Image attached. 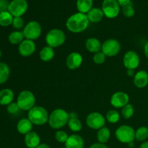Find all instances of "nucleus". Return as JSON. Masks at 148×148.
<instances>
[{
	"label": "nucleus",
	"instance_id": "nucleus-47",
	"mask_svg": "<svg viewBox=\"0 0 148 148\" xmlns=\"http://www.w3.org/2000/svg\"><path fill=\"white\" fill-rule=\"evenodd\" d=\"M1 49H0V59H1Z\"/></svg>",
	"mask_w": 148,
	"mask_h": 148
},
{
	"label": "nucleus",
	"instance_id": "nucleus-50",
	"mask_svg": "<svg viewBox=\"0 0 148 148\" xmlns=\"http://www.w3.org/2000/svg\"><path fill=\"white\" fill-rule=\"evenodd\" d=\"M27 148H30V147H27Z\"/></svg>",
	"mask_w": 148,
	"mask_h": 148
},
{
	"label": "nucleus",
	"instance_id": "nucleus-21",
	"mask_svg": "<svg viewBox=\"0 0 148 148\" xmlns=\"http://www.w3.org/2000/svg\"><path fill=\"white\" fill-rule=\"evenodd\" d=\"M33 128V123L28 119H22L17 124V130L20 134H27L30 132Z\"/></svg>",
	"mask_w": 148,
	"mask_h": 148
},
{
	"label": "nucleus",
	"instance_id": "nucleus-41",
	"mask_svg": "<svg viewBox=\"0 0 148 148\" xmlns=\"http://www.w3.org/2000/svg\"><path fill=\"white\" fill-rule=\"evenodd\" d=\"M127 75L129 77H134L135 75V72H134V69H127Z\"/></svg>",
	"mask_w": 148,
	"mask_h": 148
},
{
	"label": "nucleus",
	"instance_id": "nucleus-42",
	"mask_svg": "<svg viewBox=\"0 0 148 148\" xmlns=\"http://www.w3.org/2000/svg\"><path fill=\"white\" fill-rule=\"evenodd\" d=\"M144 52L145 56L148 59V41L145 43V45L144 46Z\"/></svg>",
	"mask_w": 148,
	"mask_h": 148
},
{
	"label": "nucleus",
	"instance_id": "nucleus-39",
	"mask_svg": "<svg viewBox=\"0 0 148 148\" xmlns=\"http://www.w3.org/2000/svg\"><path fill=\"white\" fill-rule=\"evenodd\" d=\"M90 148H108V146L106 145L105 144H103V143H94L90 147Z\"/></svg>",
	"mask_w": 148,
	"mask_h": 148
},
{
	"label": "nucleus",
	"instance_id": "nucleus-28",
	"mask_svg": "<svg viewBox=\"0 0 148 148\" xmlns=\"http://www.w3.org/2000/svg\"><path fill=\"white\" fill-rule=\"evenodd\" d=\"M13 17L9 11L0 12V25L2 27H7L12 24Z\"/></svg>",
	"mask_w": 148,
	"mask_h": 148
},
{
	"label": "nucleus",
	"instance_id": "nucleus-19",
	"mask_svg": "<svg viewBox=\"0 0 148 148\" xmlns=\"http://www.w3.org/2000/svg\"><path fill=\"white\" fill-rule=\"evenodd\" d=\"M85 47L89 52L95 53L101 51L102 43L96 38H89L85 42Z\"/></svg>",
	"mask_w": 148,
	"mask_h": 148
},
{
	"label": "nucleus",
	"instance_id": "nucleus-44",
	"mask_svg": "<svg viewBox=\"0 0 148 148\" xmlns=\"http://www.w3.org/2000/svg\"><path fill=\"white\" fill-rule=\"evenodd\" d=\"M69 119H72V118H78V115L75 112H72L70 114H69Z\"/></svg>",
	"mask_w": 148,
	"mask_h": 148
},
{
	"label": "nucleus",
	"instance_id": "nucleus-32",
	"mask_svg": "<svg viewBox=\"0 0 148 148\" xmlns=\"http://www.w3.org/2000/svg\"><path fill=\"white\" fill-rule=\"evenodd\" d=\"M134 107H133V106L130 103H128L127 105H126L125 106L123 107L122 110H121L122 116L124 117V119H129L131 118V117L134 115Z\"/></svg>",
	"mask_w": 148,
	"mask_h": 148
},
{
	"label": "nucleus",
	"instance_id": "nucleus-48",
	"mask_svg": "<svg viewBox=\"0 0 148 148\" xmlns=\"http://www.w3.org/2000/svg\"><path fill=\"white\" fill-rule=\"evenodd\" d=\"M61 148H66V147H61Z\"/></svg>",
	"mask_w": 148,
	"mask_h": 148
},
{
	"label": "nucleus",
	"instance_id": "nucleus-49",
	"mask_svg": "<svg viewBox=\"0 0 148 148\" xmlns=\"http://www.w3.org/2000/svg\"><path fill=\"white\" fill-rule=\"evenodd\" d=\"M130 148H134V147H130Z\"/></svg>",
	"mask_w": 148,
	"mask_h": 148
},
{
	"label": "nucleus",
	"instance_id": "nucleus-45",
	"mask_svg": "<svg viewBox=\"0 0 148 148\" xmlns=\"http://www.w3.org/2000/svg\"><path fill=\"white\" fill-rule=\"evenodd\" d=\"M140 148H148V142H144V143L140 145Z\"/></svg>",
	"mask_w": 148,
	"mask_h": 148
},
{
	"label": "nucleus",
	"instance_id": "nucleus-23",
	"mask_svg": "<svg viewBox=\"0 0 148 148\" xmlns=\"http://www.w3.org/2000/svg\"><path fill=\"white\" fill-rule=\"evenodd\" d=\"M39 55H40V59L43 62H50L53 59L55 56L54 50H53V48L50 47L49 46H45L40 50Z\"/></svg>",
	"mask_w": 148,
	"mask_h": 148
},
{
	"label": "nucleus",
	"instance_id": "nucleus-43",
	"mask_svg": "<svg viewBox=\"0 0 148 148\" xmlns=\"http://www.w3.org/2000/svg\"><path fill=\"white\" fill-rule=\"evenodd\" d=\"M36 148H51L50 146L48 145L47 144H45V143H43V144H40Z\"/></svg>",
	"mask_w": 148,
	"mask_h": 148
},
{
	"label": "nucleus",
	"instance_id": "nucleus-22",
	"mask_svg": "<svg viewBox=\"0 0 148 148\" xmlns=\"http://www.w3.org/2000/svg\"><path fill=\"white\" fill-rule=\"evenodd\" d=\"M86 14L89 21L92 23H97L101 22L104 16L102 10L100 8H96V7L91 9Z\"/></svg>",
	"mask_w": 148,
	"mask_h": 148
},
{
	"label": "nucleus",
	"instance_id": "nucleus-29",
	"mask_svg": "<svg viewBox=\"0 0 148 148\" xmlns=\"http://www.w3.org/2000/svg\"><path fill=\"white\" fill-rule=\"evenodd\" d=\"M148 138V128L147 127H141L135 131V140L139 142L145 141Z\"/></svg>",
	"mask_w": 148,
	"mask_h": 148
},
{
	"label": "nucleus",
	"instance_id": "nucleus-33",
	"mask_svg": "<svg viewBox=\"0 0 148 148\" xmlns=\"http://www.w3.org/2000/svg\"><path fill=\"white\" fill-rule=\"evenodd\" d=\"M121 12H122V14L126 17H128V18L132 17L134 15V13H135V10H134V8L133 7V4H132V2L130 4L123 7Z\"/></svg>",
	"mask_w": 148,
	"mask_h": 148
},
{
	"label": "nucleus",
	"instance_id": "nucleus-1",
	"mask_svg": "<svg viewBox=\"0 0 148 148\" xmlns=\"http://www.w3.org/2000/svg\"><path fill=\"white\" fill-rule=\"evenodd\" d=\"M90 21L86 14L77 12L72 14L66 20V27L69 31L79 33L85 31L89 25Z\"/></svg>",
	"mask_w": 148,
	"mask_h": 148
},
{
	"label": "nucleus",
	"instance_id": "nucleus-34",
	"mask_svg": "<svg viewBox=\"0 0 148 148\" xmlns=\"http://www.w3.org/2000/svg\"><path fill=\"white\" fill-rule=\"evenodd\" d=\"M106 59V56L103 53L102 51H99L98 53H94V56L92 57L94 63L96 64H102L105 62Z\"/></svg>",
	"mask_w": 148,
	"mask_h": 148
},
{
	"label": "nucleus",
	"instance_id": "nucleus-9",
	"mask_svg": "<svg viewBox=\"0 0 148 148\" xmlns=\"http://www.w3.org/2000/svg\"><path fill=\"white\" fill-rule=\"evenodd\" d=\"M120 50H121V44L116 39H107L102 43L101 51L108 57L116 56L119 53Z\"/></svg>",
	"mask_w": 148,
	"mask_h": 148
},
{
	"label": "nucleus",
	"instance_id": "nucleus-4",
	"mask_svg": "<svg viewBox=\"0 0 148 148\" xmlns=\"http://www.w3.org/2000/svg\"><path fill=\"white\" fill-rule=\"evenodd\" d=\"M66 40L64 32L59 28H53L49 30L46 36V42L51 48H57L62 46Z\"/></svg>",
	"mask_w": 148,
	"mask_h": 148
},
{
	"label": "nucleus",
	"instance_id": "nucleus-15",
	"mask_svg": "<svg viewBox=\"0 0 148 148\" xmlns=\"http://www.w3.org/2000/svg\"><path fill=\"white\" fill-rule=\"evenodd\" d=\"M82 62L83 59L80 53L78 52H72L66 57V65L68 69L71 70H75L80 67Z\"/></svg>",
	"mask_w": 148,
	"mask_h": 148
},
{
	"label": "nucleus",
	"instance_id": "nucleus-7",
	"mask_svg": "<svg viewBox=\"0 0 148 148\" xmlns=\"http://www.w3.org/2000/svg\"><path fill=\"white\" fill-rule=\"evenodd\" d=\"M23 33L25 39L31 40H36L41 35V25L37 21H30L25 26Z\"/></svg>",
	"mask_w": 148,
	"mask_h": 148
},
{
	"label": "nucleus",
	"instance_id": "nucleus-27",
	"mask_svg": "<svg viewBox=\"0 0 148 148\" xmlns=\"http://www.w3.org/2000/svg\"><path fill=\"white\" fill-rule=\"evenodd\" d=\"M10 75V69L8 65L4 62H0V84L8 80Z\"/></svg>",
	"mask_w": 148,
	"mask_h": 148
},
{
	"label": "nucleus",
	"instance_id": "nucleus-30",
	"mask_svg": "<svg viewBox=\"0 0 148 148\" xmlns=\"http://www.w3.org/2000/svg\"><path fill=\"white\" fill-rule=\"evenodd\" d=\"M69 128L75 132H78L82 129V124L78 118L69 119L67 124Z\"/></svg>",
	"mask_w": 148,
	"mask_h": 148
},
{
	"label": "nucleus",
	"instance_id": "nucleus-36",
	"mask_svg": "<svg viewBox=\"0 0 148 148\" xmlns=\"http://www.w3.org/2000/svg\"><path fill=\"white\" fill-rule=\"evenodd\" d=\"M7 112L10 114H17L20 112V108L17 102H12L7 107Z\"/></svg>",
	"mask_w": 148,
	"mask_h": 148
},
{
	"label": "nucleus",
	"instance_id": "nucleus-25",
	"mask_svg": "<svg viewBox=\"0 0 148 148\" xmlns=\"http://www.w3.org/2000/svg\"><path fill=\"white\" fill-rule=\"evenodd\" d=\"M110 137H111V131L108 127H103L98 130L97 133V140L98 143L106 144L109 140Z\"/></svg>",
	"mask_w": 148,
	"mask_h": 148
},
{
	"label": "nucleus",
	"instance_id": "nucleus-10",
	"mask_svg": "<svg viewBox=\"0 0 148 148\" xmlns=\"http://www.w3.org/2000/svg\"><path fill=\"white\" fill-rule=\"evenodd\" d=\"M27 9L28 4L26 0H12L9 5V12L13 17H22Z\"/></svg>",
	"mask_w": 148,
	"mask_h": 148
},
{
	"label": "nucleus",
	"instance_id": "nucleus-38",
	"mask_svg": "<svg viewBox=\"0 0 148 148\" xmlns=\"http://www.w3.org/2000/svg\"><path fill=\"white\" fill-rule=\"evenodd\" d=\"M10 1L8 0H0V12L9 11Z\"/></svg>",
	"mask_w": 148,
	"mask_h": 148
},
{
	"label": "nucleus",
	"instance_id": "nucleus-11",
	"mask_svg": "<svg viewBox=\"0 0 148 148\" xmlns=\"http://www.w3.org/2000/svg\"><path fill=\"white\" fill-rule=\"evenodd\" d=\"M86 124L89 128L100 130L105 126L106 119L101 113L92 112L86 117Z\"/></svg>",
	"mask_w": 148,
	"mask_h": 148
},
{
	"label": "nucleus",
	"instance_id": "nucleus-16",
	"mask_svg": "<svg viewBox=\"0 0 148 148\" xmlns=\"http://www.w3.org/2000/svg\"><path fill=\"white\" fill-rule=\"evenodd\" d=\"M66 148H83L84 140L81 136L78 134H72L69 136L65 143Z\"/></svg>",
	"mask_w": 148,
	"mask_h": 148
},
{
	"label": "nucleus",
	"instance_id": "nucleus-14",
	"mask_svg": "<svg viewBox=\"0 0 148 148\" xmlns=\"http://www.w3.org/2000/svg\"><path fill=\"white\" fill-rule=\"evenodd\" d=\"M36 46L34 40L25 39L20 44H19L18 51L23 57H28L36 51Z\"/></svg>",
	"mask_w": 148,
	"mask_h": 148
},
{
	"label": "nucleus",
	"instance_id": "nucleus-20",
	"mask_svg": "<svg viewBox=\"0 0 148 148\" xmlns=\"http://www.w3.org/2000/svg\"><path fill=\"white\" fill-rule=\"evenodd\" d=\"M14 94L11 89L5 88L0 90V105L8 106L13 102Z\"/></svg>",
	"mask_w": 148,
	"mask_h": 148
},
{
	"label": "nucleus",
	"instance_id": "nucleus-24",
	"mask_svg": "<svg viewBox=\"0 0 148 148\" xmlns=\"http://www.w3.org/2000/svg\"><path fill=\"white\" fill-rule=\"evenodd\" d=\"M77 8L79 12L87 14L93 5V0H77Z\"/></svg>",
	"mask_w": 148,
	"mask_h": 148
},
{
	"label": "nucleus",
	"instance_id": "nucleus-5",
	"mask_svg": "<svg viewBox=\"0 0 148 148\" xmlns=\"http://www.w3.org/2000/svg\"><path fill=\"white\" fill-rule=\"evenodd\" d=\"M17 103L20 110L29 111L35 106L36 97L31 91L26 90H23L20 92L17 97Z\"/></svg>",
	"mask_w": 148,
	"mask_h": 148
},
{
	"label": "nucleus",
	"instance_id": "nucleus-40",
	"mask_svg": "<svg viewBox=\"0 0 148 148\" xmlns=\"http://www.w3.org/2000/svg\"><path fill=\"white\" fill-rule=\"evenodd\" d=\"M116 1L120 5V7H122L131 3V0H116Z\"/></svg>",
	"mask_w": 148,
	"mask_h": 148
},
{
	"label": "nucleus",
	"instance_id": "nucleus-17",
	"mask_svg": "<svg viewBox=\"0 0 148 148\" xmlns=\"http://www.w3.org/2000/svg\"><path fill=\"white\" fill-rule=\"evenodd\" d=\"M134 84L137 88H144L148 85V73L141 70L135 74L134 77Z\"/></svg>",
	"mask_w": 148,
	"mask_h": 148
},
{
	"label": "nucleus",
	"instance_id": "nucleus-46",
	"mask_svg": "<svg viewBox=\"0 0 148 148\" xmlns=\"http://www.w3.org/2000/svg\"><path fill=\"white\" fill-rule=\"evenodd\" d=\"M129 146H130V147H133V146H134V142H132V143H129Z\"/></svg>",
	"mask_w": 148,
	"mask_h": 148
},
{
	"label": "nucleus",
	"instance_id": "nucleus-6",
	"mask_svg": "<svg viewBox=\"0 0 148 148\" xmlns=\"http://www.w3.org/2000/svg\"><path fill=\"white\" fill-rule=\"evenodd\" d=\"M116 137L120 143L129 144L135 140V131L129 125H122L116 130Z\"/></svg>",
	"mask_w": 148,
	"mask_h": 148
},
{
	"label": "nucleus",
	"instance_id": "nucleus-26",
	"mask_svg": "<svg viewBox=\"0 0 148 148\" xmlns=\"http://www.w3.org/2000/svg\"><path fill=\"white\" fill-rule=\"evenodd\" d=\"M24 38L25 36L23 32L16 30V31H13L10 33L8 36V40L12 44L17 45L20 44L24 40Z\"/></svg>",
	"mask_w": 148,
	"mask_h": 148
},
{
	"label": "nucleus",
	"instance_id": "nucleus-2",
	"mask_svg": "<svg viewBox=\"0 0 148 148\" xmlns=\"http://www.w3.org/2000/svg\"><path fill=\"white\" fill-rule=\"evenodd\" d=\"M69 115L65 110L56 108L53 110L49 117V124L52 129L59 130L68 124Z\"/></svg>",
	"mask_w": 148,
	"mask_h": 148
},
{
	"label": "nucleus",
	"instance_id": "nucleus-8",
	"mask_svg": "<svg viewBox=\"0 0 148 148\" xmlns=\"http://www.w3.org/2000/svg\"><path fill=\"white\" fill-rule=\"evenodd\" d=\"M104 16L107 18L116 17L120 12V5L116 0H103L101 7Z\"/></svg>",
	"mask_w": 148,
	"mask_h": 148
},
{
	"label": "nucleus",
	"instance_id": "nucleus-37",
	"mask_svg": "<svg viewBox=\"0 0 148 148\" xmlns=\"http://www.w3.org/2000/svg\"><path fill=\"white\" fill-rule=\"evenodd\" d=\"M12 25L14 28L20 30L24 26V20L22 17H14Z\"/></svg>",
	"mask_w": 148,
	"mask_h": 148
},
{
	"label": "nucleus",
	"instance_id": "nucleus-31",
	"mask_svg": "<svg viewBox=\"0 0 148 148\" xmlns=\"http://www.w3.org/2000/svg\"><path fill=\"white\" fill-rule=\"evenodd\" d=\"M106 120L111 124H116L120 119V114L116 110H110L106 114Z\"/></svg>",
	"mask_w": 148,
	"mask_h": 148
},
{
	"label": "nucleus",
	"instance_id": "nucleus-12",
	"mask_svg": "<svg viewBox=\"0 0 148 148\" xmlns=\"http://www.w3.org/2000/svg\"><path fill=\"white\" fill-rule=\"evenodd\" d=\"M140 56L134 51H129L124 54L123 64L127 69H137L140 65Z\"/></svg>",
	"mask_w": 148,
	"mask_h": 148
},
{
	"label": "nucleus",
	"instance_id": "nucleus-35",
	"mask_svg": "<svg viewBox=\"0 0 148 148\" xmlns=\"http://www.w3.org/2000/svg\"><path fill=\"white\" fill-rule=\"evenodd\" d=\"M68 137H69L68 134L64 131H62V130L57 131L55 134V139H56V141L60 143H66Z\"/></svg>",
	"mask_w": 148,
	"mask_h": 148
},
{
	"label": "nucleus",
	"instance_id": "nucleus-3",
	"mask_svg": "<svg viewBox=\"0 0 148 148\" xmlns=\"http://www.w3.org/2000/svg\"><path fill=\"white\" fill-rule=\"evenodd\" d=\"M49 114L45 108L34 106L28 111L27 119L35 125H44L49 121Z\"/></svg>",
	"mask_w": 148,
	"mask_h": 148
},
{
	"label": "nucleus",
	"instance_id": "nucleus-18",
	"mask_svg": "<svg viewBox=\"0 0 148 148\" xmlns=\"http://www.w3.org/2000/svg\"><path fill=\"white\" fill-rule=\"evenodd\" d=\"M25 143L27 147L36 148L40 144V138L36 132L31 131L25 135Z\"/></svg>",
	"mask_w": 148,
	"mask_h": 148
},
{
	"label": "nucleus",
	"instance_id": "nucleus-13",
	"mask_svg": "<svg viewBox=\"0 0 148 148\" xmlns=\"http://www.w3.org/2000/svg\"><path fill=\"white\" fill-rule=\"evenodd\" d=\"M111 106L116 108H121L125 106L130 102V96L128 94L122 91L115 92L110 100Z\"/></svg>",
	"mask_w": 148,
	"mask_h": 148
}]
</instances>
